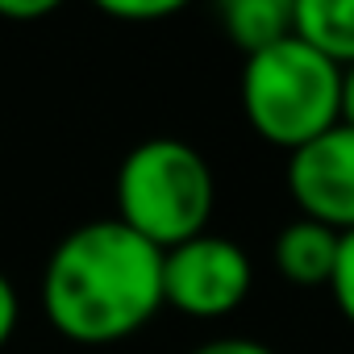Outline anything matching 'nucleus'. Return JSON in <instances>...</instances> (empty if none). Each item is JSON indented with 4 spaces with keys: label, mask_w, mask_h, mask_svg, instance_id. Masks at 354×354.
Returning a JSON list of instances; mask_svg holds the SVG:
<instances>
[{
    "label": "nucleus",
    "mask_w": 354,
    "mask_h": 354,
    "mask_svg": "<svg viewBox=\"0 0 354 354\" xmlns=\"http://www.w3.org/2000/svg\"><path fill=\"white\" fill-rule=\"evenodd\" d=\"M59 5L55 0H0V21H38L50 17Z\"/></svg>",
    "instance_id": "obj_11"
},
{
    "label": "nucleus",
    "mask_w": 354,
    "mask_h": 354,
    "mask_svg": "<svg viewBox=\"0 0 354 354\" xmlns=\"http://www.w3.org/2000/svg\"><path fill=\"white\" fill-rule=\"evenodd\" d=\"M342 125L354 129V67L342 71Z\"/></svg>",
    "instance_id": "obj_14"
},
{
    "label": "nucleus",
    "mask_w": 354,
    "mask_h": 354,
    "mask_svg": "<svg viewBox=\"0 0 354 354\" xmlns=\"http://www.w3.org/2000/svg\"><path fill=\"white\" fill-rule=\"evenodd\" d=\"M250 283H254L250 259L230 238L201 234L162 250V304H171L184 317L196 321L230 317L250 296Z\"/></svg>",
    "instance_id": "obj_4"
},
{
    "label": "nucleus",
    "mask_w": 354,
    "mask_h": 354,
    "mask_svg": "<svg viewBox=\"0 0 354 354\" xmlns=\"http://www.w3.org/2000/svg\"><path fill=\"white\" fill-rule=\"evenodd\" d=\"M288 196L300 217L329 225L333 234L354 230V129L333 125L308 146L288 154Z\"/></svg>",
    "instance_id": "obj_5"
},
{
    "label": "nucleus",
    "mask_w": 354,
    "mask_h": 354,
    "mask_svg": "<svg viewBox=\"0 0 354 354\" xmlns=\"http://www.w3.org/2000/svg\"><path fill=\"white\" fill-rule=\"evenodd\" d=\"M192 354H275V350H267L263 342H250V337H213V342L196 346Z\"/></svg>",
    "instance_id": "obj_12"
},
{
    "label": "nucleus",
    "mask_w": 354,
    "mask_h": 354,
    "mask_svg": "<svg viewBox=\"0 0 354 354\" xmlns=\"http://www.w3.org/2000/svg\"><path fill=\"white\" fill-rule=\"evenodd\" d=\"M46 321L80 346L133 337L162 308V250L117 217L71 230L42 275Z\"/></svg>",
    "instance_id": "obj_1"
},
{
    "label": "nucleus",
    "mask_w": 354,
    "mask_h": 354,
    "mask_svg": "<svg viewBox=\"0 0 354 354\" xmlns=\"http://www.w3.org/2000/svg\"><path fill=\"white\" fill-rule=\"evenodd\" d=\"M100 13L117 21H162L171 13H180V0H104Z\"/></svg>",
    "instance_id": "obj_10"
},
{
    "label": "nucleus",
    "mask_w": 354,
    "mask_h": 354,
    "mask_svg": "<svg viewBox=\"0 0 354 354\" xmlns=\"http://www.w3.org/2000/svg\"><path fill=\"white\" fill-rule=\"evenodd\" d=\"M337 246H342V234H333L329 225L321 221H308V217H296L279 230L275 238V267L288 283H300V288H321L333 279V267H337Z\"/></svg>",
    "instance_id": "obj_6"
},
{
    "label": "nucleus",
    "mask_w": 354,
    "mask_h": 354,
    "mask_svg": "<svg viewBox=\"0 0 354 354\" xmlns=\"http://www.w3.org/2000/svg\"><path fill=\"white\" fill-rule=\"evenodd\" d=\"M329 292L342 308V317L354 325V230L342 234V246H337V267H333V279H329Z\"/></svg>",
    "instance_id": "obj_9"
},
{
    "label": "nucleus",
    "mask_w": 354,
    "mask_h": 354,
    "mask_svg": "<svg viewBox=\"0 0 354 354\" xmlns=\"http://www.w3.org/2000/svg\"><path fill=\"white\" fill-rule=\"evenodd\" d=\"M296 38L333 67H354V0H296Z\"/></svg>",
    "instance_id": "obj_8"
},
{
    "label": "nucleus",
    "mask_w": 354,
    "mask_h": 354,
    "mask_svg": "<svg viewBox=\"0 0 354 354\" xmlns=\"http://www.w3.org/2000/svg\"><path fill=\"white\" fill-rule=\"evenodd\" d=\"M213 205V167L180 138H146L117 167V221L158 250L209 234Z\"/></svg>",
    "instance_id": "obj_2"
},
{
    "label": "nucleus",
    "mask_w": 354,
    "mask_h": 354,
    "mask_svg": "<svg viewBox=\"0 0 354 354\" xmlns=\"http://www.w3.org/2000/svg\"><path fill=\"white\" fill-rule=\"evenodd\" d=\"M17 317H21V304H17V292H13V283L0 275V346H5L9 337H13V329H17Z\"/></svg>",
    "instance_id": "obj_13"
},
{
    "label": "nucleus",
    "mask_w": 354,
    "mask_h": 354,
    "mask_svg": "<svg viewBox=\"0 0 354 354\" xmlns=\"http://www.w3.org/2000/svg\"><path fill=\"white\" fill-rule=\"evenodd\" d=\"M242 113L263 142L292 154L342 125V67L292 34L246 59Z\"/></svg>",
    "instance_id": "obj_3"
},
{
    "label": "nucleus",
    "mask_w": 354,
    "mask_h": 354,
    "mask_svg": "<svg viewBox=\"0 0 354 354\" xmlns=\"http://www.w3.org/2000/svg\"><path fill=\"white\" fill-rule=\"evenodd\" d=\"M221 26L225 38L250 59L296 34V0H230L221 5Z\"/></svg>",
    "instance_id": "obj_7"
}]
</instances>
